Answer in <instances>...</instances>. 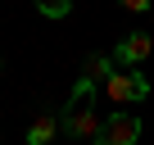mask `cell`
I'll use <instances>...</instances> for the list:
<instances>
[{"label": "cell", "mask_w": 154, "mask_h": 145, "mask_svg": "<svg viewBox=\"0 0 154 145\" xmlns=\"http://www.w3.org/2000/svg\"><path fill=\"white\" fill-rule=\"evenodd\" d=\"M95 86H100V82L77 77V86H72V95H68V104H63V113H59V127H63L68 140H95V136H100L104 118L95 113Z\"/></svg>", "instance_id": "obj_1"}, {"label": "cell", "mask_w": 154, "mask_h": 145, "mask_svg": "<svg viewBox=\"0 0 154 145\" xmlns=\"http://www.w3.org/2000/svg\"><path fill=\"white\" fill-rule=\"evenodd\" d=\"M100 91H104L109 104H136V100L149 95V82H145V72H136V68H113Z\"/></svg>", "instance_id": "obj_2"}, {"label": "cell", "mask_w": 154, "mask_h": 145, "mask_svg": "<svg viewBox=\"0 0 154 145\" xmlns=\"http://www.w3.org/2000/svg\"><path fill=\"white\" fill-rule=\"evenodd\" d=\"M136 140H140V118L136 113H109L100 136H95V145H136Z\"/></svg>", "instance_id": "obj_3"}, {"label": "cell", "mask_w": 154, "mask_h": 145, "mask_svg": "<svg viewBox=\"0 0 154 145\" xmlns=\"http://www.w3.org/2000/svg\"><path fill=\"white\" fill-rule=\"evenodd\" d=\"M149 54H154V36L149 32H131V36H122L113 45V63L118 68H140Z\"/></svg>", "instance_id": "obj_4"}, {"label": "cell", "mask_w": 154, "mask_h": 145, "mask_svg": "<svg viewBox=\"0 0 154 145\" xmlns=\"http://www.w3.org/2000/svg\"><path fill=\"white\" fill-rule=\"evenodd\" d=\"M59 131H63V127H59V113L41 109V113L32 118V127H27V145H54Z\"/></svg>", "instance_id": "obj_5"}, {"label": "cell", "mask_w": 154, "mask_h": 145, "mask_svg": "<svg viewBox=\"0 0 154 145\" xmlns=\"http://www.w3.org/2000/svg\"><path fill=\"white\" fill-rule=\"evenodd\" d=\"M36 14L41 18H68L72 14V0H36Z\"/></svg>", "instance_id": "obj_6"}, {"label": "cell", "mask_w": 154, "mask_h": 145, "mask_svg": "<svg viewBox=\"0 0 154 145\" xmlns=\"http://www.w3.org/2000/svg\"><path fill=\"white\" fill-rule=\"evenodd\" d=\"M118 5H122L127 14H145V9H149V0H118Z\"/></svg>", "instance_id": "obj_7"}]
</instances>
